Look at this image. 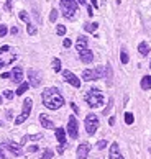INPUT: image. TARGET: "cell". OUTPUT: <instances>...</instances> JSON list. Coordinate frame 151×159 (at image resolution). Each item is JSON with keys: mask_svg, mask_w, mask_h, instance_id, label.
<instances>
[{"mask_svg": "<svg viewBox=\"0 0 151 159\" xmlns=\"http://www.w3.org/2000/svg\"><path fill=\"white\" fill-rule=\"evenodd\" d=\"M41 100H43V105L49 110H57L64 105V97L61 95L56 87L44 89L43 93H41Z\"/></svg>", "mask_w": 151, "mask_h": 159, "instance_id": "cell-1", "label": "cell"}, {"mask_svg": "<svg viewBox=\"0 0 151 159\" xmlns=\"http://www.w3.org/2000/svg\"><path fill=\"white\" fill-rule=\"evenodd\" d=\"M85 102L89 103V107H92V108L100 107V105L103 103V95H102V92L98 90L97 87H92V89H89V92L85 93Z\"/></svg>", "mask_w": 151, "mask_h": 159, "instance_id": "cell-2", "label": "cell"}, {"mask_svg": "<svg viewBox=\"0 0 151 159\" xmlns=\"http://www.w3.org/2000/svg\"><path fill=\"white\" fill-rule=\"evenodd\" d=\"M59 2H61L62 15L66 18H72L74 13L77 11V0H59Z\"/></svg>", "mask_w": 151, "mask_h": 159, "instance_id": "cell-3", "label": "cell"}, {"mask_svg": "<svg viewBox=\"0 0 151 159\" xmlns=\"http://www.w3.org/2000/svg\"><path fill=\"white\" fill-rule=\"evenodd\" d=\"M31 105H33V102H31V98H26L25 102H23V111L20 113V116H16L15 118V125H21L23 121H25L28 116H30V111H31Z\"/></svg>", "mask_w": 151, "mask_h": 159, "instance_id": "cell-4", "label": "cell"}, {"mask_svg": "<svg viewBox=\"0 0 151 159\" xmlns=\"http://www.w3.org/2000/svg\"><path fill=\"white\" fill-rule=\"evenodd\" d=\"M85 129H87V133L89 134H94L97 131V128H98V118H97V115L94 113H89L85 116Z\"/></svg>", "mask_w": 151, "mask_h": 159, "instance_id": "cell-5", "label": "cell"}, {"mask_svg": "<svg viewBox=\"0 0 151 159\" xmlns=\"http://www.w3.org/2000/svg\"><path fill=\"white\" fill-rule=\"evenodd\" d=\"M67 133L69 136H71L72 139H76L79 136V131H77V120H76V116H71L67 121Z\"/></svg>", "mask_w": 151, "mask_h": 159, "instance_id": "cell-6", "label": "cell"}, {"mask_svg": "<svg viewBox=\"0 0 151 159\" xmlns=\"http://www.w3.org/2000/svg\"><path fill=\"white\" fill-rule=\"evenodd\" d=\"M62 77H64L66 82H69L72 87H76V89H79L80 87V80L79 77H76V75L71 72V70H62Z\"/></svg>", "mask_w": 151, "mask_h": 159, "instance_id": "cell-7", "label": "cell"}, {"mask_svg": "<svg viewBox=\"0 0 151 159\" xmlns=\"http://www.w3.org/2000/svg\"><path fill=\"white\" fill-rule=\"evenodd\" d=\"M28 79H30L31 87H39V84H41V77L34 69H28Z\"/></svg>", "mask_w": 151, "mask_h": 159, "instance_id": "cell-8", "label": "cell"}, {"mask_svg": "<svg viewBox=\"0 0 151 159\" xmlns=\"http://www.w3.org/2000/svg\"><path fill=\"white\" fill-rule=\"evenodd\" d=\"M89 151H90V144H89V143L79 144V148H77V159H87V156H89Z\"/></svg>", "mask_w": 151, "mask_h": 159, "instance_id": "cell-9", "label": "cell"}, {"mask_svg": "<svg viewBox=\"0 0 151 159\" xmlns=\"http://www.w3.org/2000/svg\"><path fill=\"white\" fill-rule=\"evenodd\" d=\"M79 59L82 61L84 64H89L94 61V52H92L90 49H84V51H80L79 52Z\"/></svg>", "mask_w": 151, "mask_h": 159, "instance_id": "cell-10", "label": "cell"}, {"mask_svg": "<svg viewBox=\"0 0 151 159\" xmlns=\"http://www.w3.org/2000/svg\"><path fill=\"white\" fill-rule=\"evenodd\" d=\"M11 80H13L15 84H18V82L23 80V69L20 66L13 67V70H11Z\"/></svg>", "mask_w": 151, "mask_h": 159, "instance_id": "cell-11", "label": "cell"}, {"mask_svg": "<svg viewBox=\"0 0 151 159\" xmlns=\"http://www.w3.org/2000/svg\"><path fill=\"white\" fill-rule=\"evenodd\" d=\"M3 146L7 148L10 152H13L15 156H23V151L20 148V144H15V143H3Z\"/></svg>", "mask_w": 151, "mask_h": 159, "instance_id": "cell-12", "label": "cell"}, {"mask_svg": "<svg viewBox=\"0 0 151 159\" xmlns=\"http://www.w3.org/2000/svg\"><path fill=\"white\" fill-rule=\"evenodd\" d=\"M56 139L59 146H66V129L64 128H57L56 129Z\"/></svg>", "mask_w": 151, "mask_h": 159, "instance_id": "cell-13", "label": "cell"}, {"mask_svg": "<svg viewBox=\"0 0 151 159\" xmlns=\"http://www.w3.org/2000/svg\"><path fill=\"white\" fill-rule=\"evenodd\" d=\"M39 123H41L43 128H48V129H53V128H54V123L51 121V120L48 118V115H44V113L39 115Z\"/></svg>", "mask_w": 151, "mask_h": 159, "instance_id": "cell-14", "label": "cell"}, {"mask_svg": "<svg viewBox=\"0 0 151 159\" xmlns=\"http://www.w3.org/2000/svg\"><path fill=\"white\" fill-rule=\"evenodd\" d=\"M110 159H123V156H121V152L118 149V144L113 143L112 146H110Z\"/></svg>", "mask_w": 151, "mask_h": 159, "instance_id": "cell-15", "label": "cell"}, {"mask_svg": "<svg viewBox=\"0 0 151 159\" xmlns=\"http://www.w3.org/2000/svg\"><path fill=\"white\" fill-rule=\"evenodd\" d=\"M87 43H89V41H87L85 36H79L77 41H76V49H77L79 52L84 51V49H87Z\"/></svg>", "mask_w": 151, "mask_h": 159, "instance_id": "cell-16", "label": "cell"}, {"mask_svg": "<svg viewBox=\"0 0 151 159\" xmlns=\"http://www.w3.org/2000/svg\"><path fill=\"white\" fill-rule=\"evenodd\" d=\"M41 138H43L41 133H38V134H26V136L21 138V143L20 144H26L28 141H38V139H41Z\"/></svg>", "mask_w": 151, "mask_h": 159, "instance_id": "cell-17", "label": "cell"}, {"mask_svg": "<svg viewBox=\"0 0 151 159\" xmlns=\"http://www.w3.org/2000/svg\"><path fill=\"white\" fill-rule=\"evenodd\" d=\"M82 79H84V80H87V82H89V80H97V79H95V72H94V69H85L84 72H82Z\"/></svg>", "mask_w": 151, "mask_h": 159, "instance_id": "cell-18", "label": "cell"}, {"mask_svg": "<svg viewBox=\"0 0 151 159\" xmlns=\"http://www.w3.org/2000/svg\"><path fill=\"white\" fill-rule=\"evenodd\" d=\"M141 89L143 90H149L151 89V75H144V77L141 79Z\"/></svg>", "mask_w": 151, "mask_h": 159, "instance_id": "cell-19", "label": "cell"}, {"mask_svg": "<svg viewBox=\"0 0 151 159\" xmlns=\"http://www.w3.org/2000/svg\"><path fill=\"white\" fill-rule=\"evenodd\" d=\"M138 51H140V54H141V56H148L149 48H148V44L143 41V43H140V44H138Z\"/></svg>", "mask_w": 151, "mask_h": 159, "instance_id": "cell-20", "label": "cell"}, {"mask_svg": "<svg viewBox=\"0 0 151 159\" xmlns=\"http://www.w3.org/2000/svg\"><path fill=\"white\" fill-rule=\"evenodd\" d=\"M28 89H30V84H28V82H23V84L18 87V90H16V95H23Z\"/></svg>", "mask_w": 151, "mask_h": 159, "instance_id": "cell-21", "label": "cell"}, {"mask_svg": "<svg viewBox=\"0 0 151 159\" xmlns=\"http://www.w3.org/2000/svg\"><path fill=\"white\" fill-rule=\"evenodd\" d=\"M97 28H98V23H85V25H84V30H85V31H89V33L95 31Z\"/></svg>", "mask_w": 151, "mask_h": 159, "instance_id": "cell-22", "label": "cell"}, {"mask_svg": "<svg viewBox=\"0 0 151 159\" xmlns=\"http://www.w3.org/2000/svg\"><path fill=\"white\" fill-rule=\"evenodd\" d=\"M120 61H121V64H128V54H126L125 48L121 49V52H120Z\"/></svg>", "mask_w": 151, "mask_h": 159, "instance_id": "cell-23", "label": "cell"}, {"mask_svg": "<svg viewBox=\"0 0 151 159\" xmlns=\"http://www.w3.org/2000/svg\"><path fill=\"white\" fill-rule=\"evenodd\" d=\"M95 72V79H102L103 77V66H98L97 69H94Z\"/></svg>", "mask_w": 151, "mask_h": 159, "instance_id": "cell-24", "label": "cell"}, {"mask_svg": "<svg viewBox=\"0 0 151 159\" xmlns=\"http://www.w3.org/2000/svg\"><path fill=\"white\" fill-rule=\"evenodd\" d=\"M51 157H53V151L51 149H44L43 154L39 156V159H51Z\"/></svg>", "mask_w": 151, "mask_h": 159, "instance_id": "cell-25", "label": "cell"}, {"mask_svg": "<svg viewBox=\"0 0 151 159\" xmlns=\"http://www.w3.org/2000/svg\"><path fill=\"white\" fill-rule=\"evenodd\" d=\"M133 121H135V118H133V113L126 111V113H125V123H126V125H131Z\"/></svg>", "mask_w": 151, "mask_h": 159, "instance_id": "cell-26", "label": "cell"}, {"mask_svg": "<svg viewBox=\"0 0 151 159\" xmlns=\"http://www.w3.org/2000/svg\"><path fill=\"white\" fill-rule=\"evenodd\" d=\"M53 69L56 70V72H59V70H61V61L57 59V57H54V59H53Z\"/></svg>", "mask_w": 151, "mask_h": 159, "instance_id": "cell-27", "label": "cell"}, {"mask_svg": "<svg viewBox=\"0 0 151 159\" xmlns=\"http://www.w3.org/2000/svg\"><path fill=\"white\" fill-rule=\"evenodd\" d=\"M105 69H107V84L110 85V84H112V67L107 66Z\"/></svg>", "mask_w": 151, "mask_h": 159, "instance_id": "cell-28", "label": "cell"}, {"mask_svg": "<svg viewBox=\"0 0 151 159\" xmlns=\"http://www.w3.org/2000/svg\"><path fill=\"white\" fill-rule=\"evenodd\" d=\"M20 20L26 21V23H30V15H28L26 11H20Z\"/></svg>", "mask_w": 151, "mask_h": 159, "instance_id": "cell-29", "label": "cell"}, {"mask_svg": "<svg viewBox=\"0 0 151 159\" xmlns=\"http://www.w3.org/2000/svg\"><path fill=\"white\" fill-rule=\"evenodd\" d=\"M57 20V10L53 8L51 10V13H49V21H56Z\"/></svg>", "mask_w": 151, "mask_h": 159, "instance_id": "cell-30", "label": "cell"}, {"mask_svg": "<svg viewBox=\"0 0 151 159\" xmlns=\"http://www.w3.org/2000/svg\"><path fill=\"white\" fill-rule=\"evenodd\" d=\"M56 33L59 34V36H62V34H66V26H62V25H57V28H56Z\"/></svg>", "mask_w": 151, "mask_h": 159, "instance_id": "cell-31", "label": "cell"}, {"mask_svg": "<svg viewBox=\"0 0 151 159\" xmlns=\"http://www.w3.org/2000/svg\"><path fill=\"white\" fill-rule=\"evenodd\" d=\"M26 30H28V34H36V26H33L31 23H28Z\"/></svg>", "mask_w": 151, "mask_h": 159, "instance_id": "cell-32", "label": "cell"}, {"mask_svg": "<svg viewBox=\"0 0 151 159\" xmlns=\"http://www.w3.org/2000/svg\"><path fill=\"white\" fill-rule=\"evenodd\" d=\"M105 146H107V141H105V139H100V141L97 143V148H98V149H103Z\"/></svg>", "mask_w": 151, "mask_h": 159, "instance_id": "cell-33", "label": "cell"}, {"mask_svg": "<svg viewBox=\"0 0 151 159\" xmlns=\"http://www.w3.org/2000/svg\"><path fill=\"white\" fill-rule=\"evenodd\" d=\"M7 34V26L5 25H0V38H3Z\"/></svg>", "mask_w": 151, "mask_h": 159, "instance_id": "cell-34", "label": "cell"}, {"mask_svg": "<svg viewBox=\"0 0 151 159\" xmlns=\"http://www.w3.org/2000/svg\"><path fill=\"white\" fill-rule=\"evenodd\" d=\"M3 95L7 97L8 100H11V98H13V92H11V90H5V92H3Z\"/></svg>", "mask_w": 151, "mask_h": 159, "instance_id": "cell-35", "label": "cell"}, {"mask_svg": "<svg viewBox=\"0 0 151 159\" xmlns=\"http://www.w3.org/2000/svg\"><path fill=\"white\" fill-rule=\"evenodd\" d=\"M8 51H10V46L5 44V46H2V48H0V54H5V52H8Z\"/></svg>", "mask_w": 151, "mask_h": 159, "instance_id": "cell-36", "label": "cell"}, {"mask_svg": "<svg viewBox=\"0 0 151 159\" xmlns=\"http://www.w3.org/2000/svg\"><path fill=\"white\" fill-rule=\"evenodd\" d=\"M28 152H36L38 151V146L36 144H33V146H28V149H26Z\"/></svg>", "mask_w": 151, "mask_h": 159, "instance_id": "cell-37", "label": "cell"}, {"mask_svg": "<svg viewBox=\"0 0 151 159\" xmlns=\"http://www.w3.org/2000/svg\"><path fill=\"white\" fill-rule=\"evenodd\" d=\"M5 10H7V11L11 10V0H7V2H5Z\"/></svg>", "mask_w": 151, "mask_h": 159, "instance_id": "cell-38", "label": "cell"}, {"mask_svg": "<svg viewBox=\"0 0 151 159\" xmlns=\"http://www.w3.org/2000/svg\"><path fill=\"white\" fill-rule=\"evenodd\" d=\"M62 46H64V48H69V46H71V39H64V41H62Z\"/></svg>", "mask_w": 151, "mask_h": 159, "instance_id": "cell-39", "label": "cell"}, {"mask_svg": "<svg viewBox=\"0 0 151 159\" xmlns=\"http://www.w3.org/2000/svg\"><path fill=\"white\" fill-rule=\"evenodd\" d=\"M87 13H89V16L94 15V8H92V5H89V7H87Z\"/></svg>", "mask_w": 151, "mask_h": 159, "instance_id": "cell-40", "label": "cell"}, {"mask_svg": "<svg viewBox=\"0 0 151 159\" xmlns=\"http://www.w3.org/2000/svg\"><path fill=\"white\" fill-rule=\"evenodd\" d=\"M71 108L74 110V113H79V107H77L76 103H71Z\"/></svg>", "mask_w": 151, "mask_h": 159, "instance_id": "cell-41", "label": "cell"}, {"mask_svg": "<svg viewBox=\"0 0 151 159\" xmlns=\"http://www.w3.org/2000/svg\"><path fill=\"white\" fill-rule=\"evenodd\" d=\"M2 79H8V77H11V74H8V72H3L2 75H0Z\"/></svg>", "mask_w": 151, "mask_h": 159, "instance_id": "cell-42", "label": "cell"}, {"mask_svg": "<svg viewBox=\"0 0 151 159\" xmlns=\"http://www.w3.org/2000/svg\"><path fill=\"white\" fill-rule=\"evenodd\" d=\"M10 33H11V34H16V33H18V28H16V26H13V28L10 30Z\"/></svg>", "mask_w": 151, "mask_h": 159, "instance_id": "cell-43", "label": "cell"}, {"mask_svg": "<svg viewBox=\"0 0 151 159\" xmlns=\"http://www.w3.org/2000/svg\"><path fill=\"white\" fill-rule=\"evenodd\" d=\"M11 115H13V113H11V110H8V111H7V118H8V120H11V118H13Z\"/></svg>", "mask_w": 151, "mask_h": 159, "instance_id": "cell-44", "label": "cell"}, {"mask_svg": "<svg viewBox=\"0 0 151 159\" xmlns=\"http://www.w3.org/2000/svg\"><path fill=\"white\" fill-rule=\"evenodd\" d=\"M92 7H94V8H97V7H98V3H97V0H92Z\"/></svg>", "mask_w": 151, "mask_h": 159, "instance_id": "cell-45", "label": "cell"}, {"mask_svg": "<svg viewBox=\"0 0 151 159\" xmlns=\"http://www.w3.org/2000/svg\"><path fill=\"white\" fill-rule=\"evenodd\" d=\"M5 66H7V62H5V61H2V59H0V67H5Z\"/></svg>", "mask_w": 151, "mask_h": 159, "instance_id": "cell-46", "label": "cell"}, {"mask_svg": "<svg viewBox=\"0 0 151 159\" xmlns=\"http://www.w3.org/2000/svg\"><path fill=\"white\" fill-rule=\"evenodd\" d=\"M108 123H110V125H115V118H113V116H112V118L108 120Z\"/></svg>", "mask_w": 151, "mask_h": 159, "instance_id": "cell-47", "label": "cell"}, {"mask_svg": "<svg viewBox=\"0 0 151 159\" xmlns=\"http://www.w3.org/2000/svg\"><path fill=\"white\" fill-rule=\"evenodd\" d=\"M77 3L79 5H85V0H77Z\"/></svg>", "mask_w": 151, "mask_h": 159, "instance_id": "cell-48", "label": "cell"}, {"mask_svg": "<svg viewBox=\"0 0 151 159\" xmlns=\"http://www.w3.org/2000/svg\"><path fill=\"white\" fill-rule=\"evenodd\" d=\"M0 159H5V154H3V151L0 149Z\"/></svg>", "mask_w": 151, "mask_h": 159, "instance_id": "cell-49", "label": "cell"}, {"mask_svg": "<svg viewBox=\"0 0 151 159\" xmlns=\"http://www.w3.org/2000/svg\"><path fill=\"white\" fill-rule=\"evenodd\" d=\"M0 103H2V97H0Z\"/></svg>", "mask_w": 151, "mask_h": 159, "instance_id": "cell-50", "label": "cell"}, {"mask_svg": "<svg viewBox=\"0 0 151 159\" xmlns=\"http://www.w3.org/2000/svg\"><path fill=\"white\" fill-rule=\"evenodd\" d=\"M149 152H151V148H149Z\"/></svg>", "mask_w": 151, "mask_h": 159, "instance_id": "cell-51", "label": "cell"}, {"mask_svg": "<svg viewBox=\"0 0 151 159\" xmlns=\"http://www.w3.org/2000/svg\"><path fill=\"white\" fill-rule=\"evenodd\" d=\"M149 67H151V64H149Z\"/></svg>", "mask_w": 151, "mask_h": 159, "instance_id": "cell-52", "label": "cell"}]
</instances>
